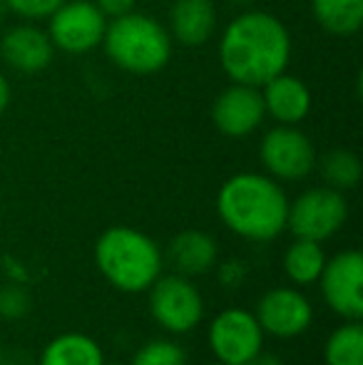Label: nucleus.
Wrapping results in <instances>:
<instances>
[{"label":"nucleus","instance_id":"f257e3e1","mask_svg":"<svg viewBox=\"0 0 363 365\" xmlns=\"http://www.w3.org/2000/svg\"><path fill=\"white\" fill-rule=\"evenodd\" d=\"M291 60V35L284 20L267 10H244L219 38V65L239 85L262 87L284 73Z\"/></svg>","mask_w":363,"mask_h":365},{"label":"nucleus","instance_id":"f03ea898","mask_svg":"<svg viewBox=\"0 0 363 365\" xmlns=\"http://www.w3.org/2000/svg\"><path fill=\"white\" fill-rule=\"evenodd\" d=\"M289 197L281 182L262 172H239L217 192V217L234 236L247 241H274L284 234Z\"/></svg>","mask_w":363,"mask_h":365},{"label":"nucleus","instance_id":"7ed1b4c3","mask_svg":"<svg viewBox=\"0 0 363 365\" xmlns=\"http://www.w3.org/2000/svg\"><path fill=\"white\" fill-rule=\"evenodd\" d=\"M95 266L112 289L145 293L162 276L160 244L135 226H110L95 241Z\"/></svg>","mask_w":363,"mask_h":365},{"label":"nucleus","instance_id":"20e7f679","mask_svg":"<svg viewBox=\"0 0 363 365\" xmlns=\"http://www.w3.org/2000/svg\"><path fill=\"white\" fill-rule=\"evenodd\" d=\"M102 45L107 58L130 75H155L165 70L175 48L170 30L160 20L135 10L107 20Z\"/></svg>","mask_w":363,"mask_h":365},{"label":"nucleus","instance_id":"39448f33","mask_svg":"<svg viewBox=\"0 0 363 365\" xmlns=\"http://www.w3.org/2000/svg\"><path fill=\"white\" fill-rule=\"evenodd\" d=\"M346 219H349V202L344 192L324 184V187L306 189L294 202H289L286 229L294 234V239L324 244L344 229Z\"/></svg>","mask_w":363,"mask_h":365},{"label":"nucleus","instance_id":"423d86ee","mask_svg":"<svg viewBox=\"0 0 363 365\" xmlns=\"http://www.w3.org/2000/svg\"><path fill=\"white\" fill-rule=\"evenodd\" d=\"M150 316L162 331L184 336L204 318L202 291L182 274H162L150 286Z\"/></svg>","mask_w":363,"mask_h":365},{"label":"nucleus","instance_id":"0eeeda50","mask_svg":"<svg viewBox=\"0 0 363 365\" xmlns=\"http://www.w3.org/2000/svg\"><path fill=\"white\" fill-rule=\"evenodd\" d=\"M264 331L254 311L224 308L207 328L212 356L224 365H252L264 353Z\"/></svg>","mask_w":363,"mask_h":365},{"label":"nucleus","instance_id":"6e6552de","mask_svg":"<svg viewBox=\"0 0 363 365\" xmlns=\"http://www.w3.org/2000/svg\"><path fill=\"white\" fill-rule=\"evenodd\" d=\"M267 174L276 182H301L316 167V147L299 125H276L262 137L259 145Z\"/></svg>","mask_w":363,"mask_h":365},{"label":"nucleus","instance_id":"1a4fd4ad","mask_svg":"<svg viewBox=\"0 0 363 365\" xmlns=\"http://www.w3.org/2000/svg\"><path fill=\"white\" fill-rule=\"evenodd\" d=\"M107 18L92 0H65L50 13L48 38L55 50L68 55H85L100 48Z\"/></svg>","mask_w":363,"mask_h":365},{"label":"nucleus","instance_id":"9d476101","mask_svg":"<svg viewBox=\"0 0 363 365\" xmlns=\"http://www.w3.org/2000/svg\"><path fill=\"white\" fill-rule=\"evenodd\" d=\"M319 291L326 306L344 321L363 318V256L356 249L339 251L326 259L319 276Z\"/></svg>","mask_w":363,"mask_h":365},{"label":"nucleus","instance_id":"9b49d317","mask_svg":"<svg viewBox=\"0 0 363 365\" xmlns=\"http://www.w3.org/2000/svg\"><path fill=\"white\" fill-rule=\"evenodd\" d=\"M254 316H257L264 336L291 341V338L304 336L311 328L314 306H311L309 296L296 286H276L257 301Z\"/></svg>","mask_w":363,"mask_h":365},{"label":"nucleus","instance_id":"f8f14e48","mask_svg":"<svg viewBox=\"0 0 363 365\" xmlns=\"http://www.w3.org/2000/svg\"><path fill=\"white\" fill-rule=\"evenodd\" d=\"M264 117V100L262 90L252 85H239L232 82L217 95L212 105V122L224 137L242 140L262 127Z\"/></svg>","mask_w":363,"mask_h":365},{"label":"nucleus","instance_id":"ddd939ff","mask_svg":"<svg viewBox=\"0 0 363 365\" xmlns=\"http://www.w3.org/2000/svg\"><path fill=\"white\" fill-rule=\"evenodd\" d=\"M53 43H50L48 33L43 28H38V25H13L0 38V58L5 60L8 68L18 70V73H40V70H45L53 63Z\"/></svg>","mask_w":363,"mask_h":365},{"label":"nucleus","instance_id":"4468645a","mask_svg":"<svg viewBox=\"0 0 363 365\" xmlns=\"http://www.w3.org/2000/svg\"><path fill=\"white\" fill-rule=\"evenodd\" d=\"M262 100H264V112H267L276 125H299L309 117L314 97L311 90L301 77L279 73L269 82H264L262 87Z\"/></svg>","mask_w":363,"mask_h":365},{"label":"nucleus","instance_id":"2eb2a0df","mask_svg":"<svg viewBox=\"0 0 363 365\" xmlns=\"http://www.w3.org/2000/svg\"><path fill=\"white\" fill-rule=\"evenodd\" d=\"M170 38L184 48L209 43L217 30L214 0H175L170 8Z\"/></svg>","mask_w":363,"mask_h":365},{"label":"nucleus","instance_id":"dca6fc26","mask_svg":"<svg viewBox=\"0 0 363 365\" xmlns=\"http://www.w3.org/2000/svg\"><path fill=\"white\" fill-rule=\"evenodd\" d=\"M219 249L217 241L209 234L197 229H189L177 234L167 246V261L172 264L175 274H182L187 279L202 276L217 266Z\"/></svg>","mask_w":363,"mask_h":365},{"label":"nucleus","instance_id":"f3484780","mask_svg":"<svg viewBox=\"0 0 363 365\" xmlns=\"http://www.w3.org/2000/svg\"><path fill=\"white\" fill-rule=\"evenodd\" d=\"M38 365H105V351L95 338L68 331L55 336L43 348Z\"/></svg>","mask_w":363,"mask_h":365},{"label":"nucleus","instance_id":"a211bd4d","mask_svg":"<svg viewBox=\"0 0 363 365\" xmlns=\"http://www.w3.org/2000/svg\"><path fill=\"white\" fill-rule=\"evenodd\" d=\"M326 264V251L319 241L294 239L284 251V274L294 286H311L319 281Z\"/></svg>","mask_w":363,"mask_h":365},{"label":"nucleus","instance_id":"6ab92c4d","mask_svg":"<svg viewBox=\"0 0 363 365\" xmlns=\"http://www.w3.org/2000/svg\"><path fill=\"white\" fill-rule=\"evenodd\" d=\"M311 13L319 28L346 38L361 30L363 0H311Z\"/></svg>","mask_w":363,"mask_h":365},{"label":"nucleus","instance_id":"aec40b11","mask_svg":"<svg viewBox=\"0 0 363 365\" xmlns=\"http://www.w3.org/2000/svg\"><path fill=\"white\" fill-rule=\"evenodd\" d=\"M326 365H363L361 321H344L329 333L324 346Z\"/></svg>","mask_w":363,"mask_h":365},{"label":"nucleus","instance_id":"412c9836","mask_svg":"<svg viewBox=\"0 0 363 365\" xmlns=\"http://www.w3.org/2000/svg\"><path fill=\"white\" fill-rule=\"evenodd\" d=\"M319 169L326 187L339 189V192H349V189L359 187L363 174L361 159L351 149H331V152H326L324 159L319 162Z\"/></svg>","mask_w":363,"mask_h":365},{"label":"nucleus","instance_id":"4be33fe9","mask_svg":"<svg viewBox=\"0 0 363 365\" xmlns=\"http://www.w3.org/2000/svg\"><path fill=\"white\" fill-rule=\"evenodd\" d=\"M130 365H187V351L172 338H155L137 348Z\"/></svg>","mask_w":363,"mask_h":365},{"label":"nucleus","instance_id":"5701e85b","mask_svg":"<svg viewBox=\"0 0 363 365\" xmlns=\"http://www.w3.org/2000/svg\"><path fill=\"white\" fill-rule=\"evenodd\" d=\"M30 311V296L18 281L0 286V318L3 321H18L28 316Z\"/></svg>","mask_w":363,"mask_h":365},{"label":"nucleus","instance_id":"b1692460","mask_svg":"<svg viewBox=\"0 0 363 365\" xmlns=\"http://www.w3.org/2000/svg\"><path fill=\"white\" fill-rule=\"evenodd\" d=\"M5 8L23 20H45L65 0H3Z\"/></svg>","mask_w":363,"mask_h":365},{"label":"nucleus","instance_id":"393cba45","mask_svg":"<svg viewBox=\"0 0 363 365\" xmlns=\"http://www.w3.org/2000/svg\"><path fill=\"white\" fill-rule=\"evenodd\" d=\"M217 276H219V284L222 286L237 289V286L247 279V266H244L239 259H229V261H224V264H219Z\"/></svg>","mask_w":363,"mask_h":365},{"label":"nucleus","instance_id":"a878e982","mask_svg":"<svg viewBox=\"0 0 363 365\" xmlns=\"http://www.w3.org/2000/svg\"><path fill=\"white\" fill-rule=\"evenodd\" d=\"M92 3L97 5V10H100L107 20H112V18H120V15L130 13V10H135L137 0H92Z\"/></svg>","mask_w":363,"mask_h":365},{"label":"nucleus","instance_id":"bb28decb","mask_svg":"<svg viewBox=\"0 0 363 365\" xmlns=\"http://www.w3.org/2000/svg\"><path fill=\"white\" fill-rule=\"evenodd\" d=\"M10 82L5 80V75L0 73V115H3L5 110H8V105H10Z\"/></svg>","mask_w":363,"mask_h":365},{"label":"nucleus","instance_id":"cd10ccee","mask_svg":"<svg viewBox=\"0 0 363 365\" xmlns=\"http://www.w3.org/2000/svg\"><path fill=\"white\" fill-rule=\"evenodd\" d=\"M252 365H284V363H281L276 356H267V353H262V356H259Z\"/></svg>","mask_w":363,"mask_h":365},{"label":"nucleus","instance_id":"c85d7f7f","mask_svg":"<svg viewBox=\"0 0 363 365\" xmlns=\"http://www.w3.org/2000/svg\"><path fill=\"white\" fill-rule=\"evenodd\" d=\"M229 3H234V5H254V3H259V0H229Z\"/></svg>","mask_w":363,"mask_h":365},{"label":"nucleus","instance_id":"c756f323","mask_svg":"<svg viewBox=\"0 0 363 365\" xmlns=\"http://www.w3.org/2000/svg\"><path fill=\"white\" fill-rule=\"evenodd\" d=\"M3 361H5V351H3V343H0V365H3Z\"/></svg>","mask_w":363,"mask_h":365},{"label":"nucleus","instance_id":"7c9ffc66","mask_svg":"<svg viewBox=\"0 0 363 365\" xmlns=\"http://www.w3.org/2000/svg\"><path fill=\"white\" fill-rule=\"evenodd\" d=\"M5 10H8V8H5V3H3V0H0V15H3Z\"/></svg>","mask_w":363,"mask_h":365},{"label":"nucleus","instance_id":"2f4dec72","mask_svg":"<svg viewBox=\"0 0 363 365\" xmlns=\"http://www.w3.org/2000/svg\"><path fill=\"white\" fill-rule=\"evenodd\" d=\"M105 365H120V363H105Z\"/></svg>","mask_w":363,"mask_h":365},{"label":"nucleus","instance_id":"473e14b6","mask_svg":"<svg viewBox=\"0 0 363 365\" xmlns=\"http://www.w3.org/2000/svg\"><path fill=\"white\" fill-rule=\"evenodd\" d=\"M219 365H224V363H219Z\"/></svg>","mask_w":363,"mask_h":365}]
</instances>
